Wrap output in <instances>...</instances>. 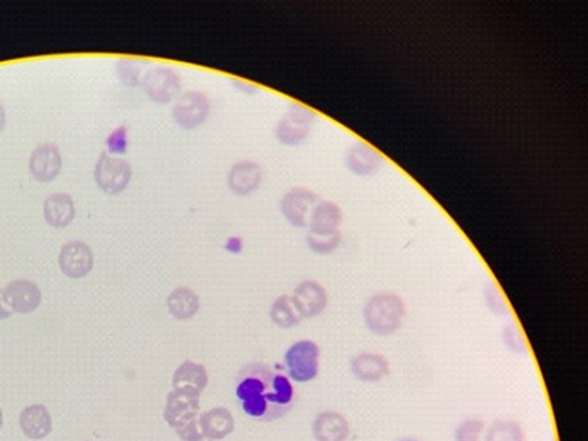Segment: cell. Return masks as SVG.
<instances>
[{
    "label": "cell",
    "mask_w": 588,
    "mask_h": 441,
    "mask_svg": "<svg viewBox=\"0 0 588 441\" xmlns=\"http://www.w3.org/2000/svg\"><path fill=\"white\" fill-rule=\"evenodd\" d=\"M236 396L242 411L260 422L282 419L296 399L291 380L266 364H250L239 374Z\"/></svg>",
    "instance_id": "1"
},
{
    "label": "cell",
    "mask_w": 588,
    "mask_h": 441,
    "mask_svg": "<svg viewBox=\"0 0 588 441\" xmlns=\"http://www.w3.org/2000/svg\"><path fill=\"white\" fill-rule=\"evenodd\" d=\"M200 395L199 391L182 388H172L168 395L164 421L176 430L180 440H205L199 423Z\"/></svg>",
    "instance_id": "2"
},
{
    "label": "cell",
    "mask_w": 588,
    "mask_h": 441,
    "mask_svg": "<svg viewBox=\"0 0 588 441\" xmlns=\"http://www.w3.org/2000/svg\"><path fill=\"white\" fill-rule=\"evenodd\" d=\"M405 303L392 292L372 295L362 310L366 327L377 336H390L397 333L405 321Z\"/></svg>",
    "instance_id": "3"
},
{
    "label": "cell",
    "mask_w": 588,
    "mask_h": 441,
    "mask_svg": "<svg viewBox=\"0 0 588 441\" xmlns=\"http://www.w3.org/2000/svg\"><path fill=\"white\" fill-rule=\"evenodd\" d=\"M133 170L129 161L111 156L106 151L99 154L95 166V182L107 195H119L129 187Z\"/></svg>",
    "instance_id": "4"
},
{
    "label": "cell",
    "mask_w": 588,
    "mask_h": 441,
    "mask_svg": "<svg viewBox=\"0 0 588 441\" xmlns=\"http://www.w3.org/2000/svg\"><path fill=\"white\" fill-rule=\"evenodd\" d=\"M321 349L313 341H298L286 350L285 366L290 380L298 383L313 382L319 375Z\"/></svg>",
    "instance_id": "5"
},
{
    "label": "cell",
    "mask_w": 588,
    "mask_h": 441,
    "mask_svg": "<svg viewBox=\"0 0 588 441\" xmlns=\"http://www.w3.org/2000/svg\"><path fill=\"white\" fill-rule=\"evenodd\" d=\"M314 121L315 114L299 104H293L276 125V138L282 145L296 146L307 138Z\"/></svg>",
    "instance_id": "6"
},
{
    "label": "cell",
    "mask_w": 588,
    "mask_h": 441,
    "mask_svg": "<svg viewBox=\"0 0 588 441\" xmlns=\"http://www.w3.org/2000/svg\"><path fill=\"white\" fill-rule=\"evenodd\" d=\"M142 86L153 103L168 104L180 93V78L170 67H153L142 78Z\"/></svg>",
    "instance_id": "7"
},
{
    "label": "cell",
    "mask_w": 588,
    "mask_h": 441,
    "mask_svg": "<svg viewBox=\"0 0 588 441\" xmlns=\"http://www.w3.org/2000/svg\"><path fill=\"white\" fill-rule=\"evenodd\" d=\"M209 98L200 91H187V93L180 94L172 106L174 122L182 127L184 130L197 129L209 119Z\"/></svg>",
    "instance_id": "8"
},
{
    "label": "cell",
    "mask_w": 588,
    "mask_h": 441,
    "mask_svg": "<svg viewBox=\"0 0 588 441\" xmlns=\"http://www.w3.org/2000/svg\"><path fill=\"white\" fill-rule=\"evenodd\" d=\"M95 255L88 244L82 240H70L67 242L59 254V266L60 272L70 280H82L93 270Z\"/></svg>",
    "instance_id": "9"
},
{
    "label": "cell",
    "mask_w": 588,
    "mask_h": 441,
    "mask_svg": "<svg viewBox=\"0 0 588 441\" xmlns=\"http://www.w3.org/2000/svg\"><path fill=\"white\" fill-rule=\"evenodd\" d=\"M319 203V198L313 190L296 187L285 193L282 198V213L286 221L294 227H307L313 209Z\"/></svg>",
    "instance_id": "10"
},
{
    "label": "cell",
    "mask_w": 588,
    "mask_h": 441,
    "mask_svg": "<svg viewBox=\"0 0 588 441\" xmlns=\"http://www.w3.org/2000/svg\"><path fill=\"white\" fill-rule=\"evenodd\" d=\"M62 170V154L58 145L43 143L29 156V172L36 182L49 184Z\"/></svg>",
    "instance_id": "11"
},
{
    "label": "cell",
    "mask_w": 588,
    "mask_h": 441,
    "mask_svg": "<svg viewBox=\"0 0 588 441\" xmlns=\"http://www.w3.org/2000/svg\"><path fill=\"white\" fill-rule=\"evenodd\" d=\"M4 297L13 313L28 315L41 305V289L33 281L17 280L7 284L4 289Z\"/></svg>",
    "instance_id": "12"
},
{
    "label": "cell",
    "mask_w": 588,
    "mask_h": 441,
    "mask_svg": "<svg viewBox=\"0 0 588 441\" xmlns=\"http://www.w3.org/2000/svg\"><path fill=\"white\" fill-rule=\"evenodd\" d=\"M264 170L254 161L236 162L228 172V187L237 197H247L262 185Z\"/></svg>",
    "instance_id": "13"
},
{
    "label": "cell",
    "mask_w": 588,
    "mask_h": 441,
    "mask_svg": "<svg viewBox=\"0 0 588 441\" xmlns=\"http://www.w3.org/2000/svg\"><path fill=\"white\" fill-rule=\"evenodd\" d=\"M293 301L303 319H313L327 309L329 294L317 281H303L294 289Z\"/></svg>",
    "instance_id": "14"
},
{
    "label": "cell",
    "mask_w": 588,
    "mask_h": 441,
    "mask_svg": "<svg viewBox=\"0 0 588 441\" xmlns=\"http://www.w3.org/2000/svg\"><path fill=\"white\" fill-rule=\"evenodd\" d=\"M20 427L29 440H43L52 432V419L46 406L31 404L20 413Z\"/></svg>",
    "instance_id": "15"
},
{
    "label": "cell",
    "mask_w": 588,
    "mask_h": 441,
    "mask_svg": "<svg viewBox=\"0 0 588 441\" xmlns=\"http://www.w3.org/2000/svg\"><path fill=\"white\" fill-rule=\"evenodd\" d=\"M346 168L353 174L361 176V177H368L376 172H379L382 164H384V158L379 151L370 148L364 143H356L353 145L352 148L346 153Z\"/></svg>",
    "instance_id": "16"
},
{
    "label": "cell",
    "mask_w": 588,
    "mask_h": 441,
    "mask_svg": "<svg viewBox=\"0 0 588 441\" xmlns=\"http://www.w3.org/2000/svg\"><path fill=\"white\" fill-rule=\"evenodd\" d=\"M43 217L51 227L64 229L75 217V201L68 193H52L44 200Z\"/></svg>",
    "instance_id": "17"
},
{
    "label": "cell",
    "mask_w": 588,
    "mask_h": 441,
    "mask_svg": "<svg viewBox=\"0 0 588 441\" xmlns=\"http://www.w3.org/2000/svg\"><path fill=\"white\" fill-rule=\"evenodd\" d=\"M342 208L333 201H319L309 219V229L314 235H329L340 232Z\"/></svg>",
    "instance_id": "18"
},
{
    "label": "cell",
    "mask_w": 588,
    "mask_h": 441,
    "mask_svg": "<svg viewBox=\"0 0 588 441\" xmlns=\"http://www.w3.org/2000/svg\"><path fill=\"white\" fill-rule=\"evenodd\" d=\"M387 358L374 352H361L352 358V374L361 382H380L389 375Z\"/></svg>",
    "instance_id": "19"
},
{
    "label": "cell",
    "mask_w": 588,
    "mask_h": 441,
    "mask_svg": "<svg viewBox=\"0 0 588 441\" xmlns=\"http://www.w3.org/2000/svg\"><path fill=\"white\" fill-rule=\"evenodd\" d=\"M315 441H346L350 437V423L338 413H322L313 423Z\"/></svg>",
    "instance_id": "20"
},
{
    "label": "cell",
    "mask_w": 588,
    "mask_h": 441,
    "mask_svg": "<svg viewBox=\"0 0 588 441\" xmlns=\"http://www.w3.org/2000/svg\"><path fill=\"white\" fill-rule=\"evenodd\" d=\"M199 423L203 438L210 441L223 440L234 430V419L225 407H215L209 413H202Z\"/></svg>",
    "instance_id": "21"
},
{
    "label": "cell",
    "mask_w": 588,
    "mask_h": 441,
    "mask_svg": "<svg viewBox=\"0 0 588 441\" xmlns=\"http://www.w3.org/2000/svg\"><path fill=\"white\" fill-rule=\"evenodd\" d=\"M209 383V374L205 366L186 360L182 362L172 376V388L192 390L202 393Z\"/></svg>",
    "instance_id": "22"
},
{
    "label": "cell",
    "mask_w": 588,
    "mask_h": 441,
    "mask_svg": "<svg viewBox=\"0 0 588 441\" xmlns=\"http://www.w3.org/2000/svg\"><path fill=\"white\" fill-rule=\"evenodd\" d=\"M168 310L176 319H190L197 315L200 297L189 287H176L168 297Z\"/></svg>",
    "instance_id": "23"
},
{
    "label": "cell",
    "mask_w": 588,
    "mask_h": 441,
    "mask_svg": "<svg viewBox=\"0 0 588 441\" xmlns=\"http://www.w3.org/2000/svg\"><path fill=\"white\" fill-rule=\"evenodd\" d=\"M270 319L280 328H294L296 325L301 323L303 315L299 313V309L296 307L293 297L282 295L274 302V305L270 309Z\"/></svg>",
    "instance_id": "24"
},
{
    "label": "cell",
    "mask_w": 588,
    "mask_h": 441,
    "mask_svg": "<svg viewBox=\"0 0 588 441\" xmlns=\"http://www.w3.org/2000/svg\"><path fill=\"white\" fill-rule=\"evenodd\" d=\"M484 441H525V435L519 423L496 421L489 425Z\"/></svg>",
    "instance_id": "25"
},
{
    "label": "cell",
    "mask_w": 588,
    "mask_h": 441,
    "mask_svg": "<svg viewBox=\"0 0 588 441\" xmlns=\"http://www.w3.org/2000/svg\"><path fill=\"white\" fill-rule=\"evenodd\" d=\"M342 242V232L329 235H307V245L314 254L329 255Z\"/></svg>",
    "instance_id": "26"
},
{
    "label": "cell",
    "mask_w": 588,
    "mask_h": 441,
    "mask_svg": "<svg viewBox=\"0 0 588 441\" xmlns=\"http://www.w3.org/2000/svg\"><path fill=\"white\" fill-rule=\"evenodd\" d=\"M129 150V137H127V129L121 125L109 133L106 138V153L111 156H123Z\"/></svg>",
    "instance_id": "27"
},
{
    "label": "cell",
    "mask_w": 588,
    "mask_h": 441,
    "mask_svg": "<svg viewBox=\"0 0 588 441\" xmlns=\"http://www.w3.org/2000/svg\"><path fill=\"white\" fill-rule=\"evenodd\" d=\"M115 72L119 80L129 86H137L140 83V67L132 60H119L115 66Z\"/></svg>",
    "instance_id": "28"
},
{
    "label": "cell",
    "mask_w": 588,
    "mask_h": 441,
    "mask_svg": "<svg viewBox=\"0 0 588 441\" xmlns=\"http://www.w3.org/2000/svg\"><path fill=\"white\" fill-rule=\"evenodd\" d=\"M484 423L478 419H468L458 425L456 430V441H480V435L483 433Z\"/></svg>",
    "instance_id": "29"
},
{
    "label": "cell",
    "mask_w": 588,
    "mask_h": 441,
    "mask_svg": "<svg viewBox=\"0 0 588 441\" xmlns=\"http://www.w3.org/2000/svg\"><path fill=\"white\" fill-rule=\"evenodd\" d=\"M242 247H244V244H242V239L237 237V235L229 237L228 240H226V244H225V248L228 250L229 254H241V252H242Z\"/></svg>",
    "instance_id": "30"
},
{
    "label": "cell",
    "mask_w": 588,
    "mask_h": 441,
    "mask_svg": "<svg viewBox=\"0 0 588 441\" xmlns=\"http://www.w3.org/2000/svg\"><path fill=\"white\" fill-rule=\"evenodd\" d=\"M13 315V311L10 310L7 302H5V297H4V289H0V319H10Z\"/></svg>",
    "instance_id": "31"
},
{
    "label": "cell",
    "mask_w": 588,
    "mask_h": 441,
    "mask_svg": "<svg viewBox=\"0 0 588 441\" xmlns=\"http://www.w3.org/2000/svg\"><path fill=\"white\" fill-rule=\"evenodd\" d=\"M5 123H7V114H5L4 106L0 104V132L5 129Z\"/></svg>",
    "instance_id": "32"
},
{
    "label": "cell",
    "mask_w": 588,
    "mask_h": 441,
    "mask_svg": "<svg viewBox=\"0 0 588 441\" xmlns=\"http://www.w3.org/2000/svg\"><path fill=\"white\" fill-rule=\"evenodd\" d=\"M2 425H4V413H2V409H0V429H2Z\"/></svg>",
    "instance_id": "33"
},
{
    "label": "cell",
    "mask_w": 588,
    "mask_h": 441,
    "mask_svg": "<svg viewBox=\"0 0 588 441\" xmlns=\"http://www.w3.org/2000/svg\"><path fill=\"white\" fill-rule=\"evenodd\" d=\"M405 441H415V440H405Z\"/></svg>",
    "instance_id": "34"
}]
</instances>
